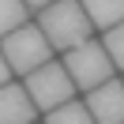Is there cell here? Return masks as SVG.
I'll return each mask as SVG.
<instances>
[{
    "label": "cell",
    "mask_w": 124,
    "mask_h": 124,
    "mask_svg": "<svg viewBox=\"0 0 124 124\" xmlns=\"http://www.w3.org/2000/svg\"><path fill=\"white\" fill-rule=\"evenodd\" d=\"M45 124H98V120L90 116L86 101L68 98V101H60L56 109H49V113H45Z\"/></svg>",
    "instance_id": "ba28073f"
},
{
    "label": "cell",
    "mask_w": 124,
    "mask_h": 124,
    "mask_svg": "<svg viewBox=\"0 0 124 124\" xmlns=\"http://www.w3.org/2000/svg\"><path fill=\"white\" fill-rule=\"evenodd\" d=\"M101 45H105V53L113 56L116 71H124V19L116 26H109V30H101Z\"/></svg>",
    "instance_id": "30bf717a"
},
{
    "label": "cell",
    "mask_w": 124,
    "mask_h": 124,
    "mask_svg": "<svg viewBox=\"0 0 124 124\" xmlns=\"http://www.w3.org/2000/svg\"><path fill=\"white\" fill-rule=\"evenodd\" d=\"M23 86H26V94L34 98L38 113H49V109H56L60 101L75 98V83H71L64 60H56V56L45 60V64H38L34 71H26V75H23Z\"/></svg>",
    "instance_id": "3957f363"
},
{
    "label": "cell",
    "mask_w": 124,
    "mask_h": 124,
    "mask_svg": "<svg viewBox=\"0 0 124 124\" xmlns=\"http://www.w3.org/2000/svg\"><path fill=\"white\" fill-rule=\"evenodd\" d=\"M26 4H30V11H41L45 4H53V0H26Z\"/></svg>",
    "instance_id": "7c38bea8"
},
{
    "label": "cell",
    "mask_w": 124,
    "mask_h": 124,
    "mask_svg": "<svg viewBox=\"0 0 124 124\" xmlns=\"http://www.w3.org/2000/svg\"><path fill=\"white\" fill-rule=\"evenodd\" d=\"M11 79V64H8V56H4V49H0V86Z\"/></svg>",
    "instance_id": "8fae6325"
},
{
    "label": "cell",
    "mask_w": 124,
    "mask_h": 124,
    "mask_svg": "<svg viewBox=\"0 0 124 124\" xmlns=\"http://www.w3.org/2000/svg\"><path fill=\"white\" fill-rule=\"evenodd\" d=\"M34 116H38V105L26 94V86L8 79L0 86V124H34Z\"/></svg>",
    "instance_id": "8992f818"
},
{
    "label": "cell",
    "mask_w": 124,
    "mask_h": 124,
    "mask_svg": "<svg viewBox=\"0 0 124 124\" xmlns=\"http://www.w3.org/2000/svg\"><path fill=\"white\" fill-rule=\"evenodd\" d=\"M0 49H4V56H8L11 71H19V75L34 71L45 60H53V53H56V49L49 45V38L41 34L38 23H23L11 34H4V38H0Z\"/></svg>",
    "instance_id": "277c9868"
},
{
    "label": "cell",
    "mask_w": 124,
    "mask_h": 124,
    "mask_svg": "<svg viewBox=\"0 0 124 124\" xmlns=\"http://www.w3.org/2000/svg\"><path fill=\"white\" fill-rule=\"evenodd\" d=\"M38 26H41V34L49 38V45L56 53L79 45V41H86L94 34V23L86 15L83 0H53V4H45L38 11Z\"/></svg>",
    "instance_id": "6da1fadb"
},
{
    "label": "cell",
    "mask_w": 124,
    "mask_h": 124,
    "mask_svg": "<svg viewBox=\"0 0 124 124\" xmlns=\"http://www.w3.org/2000/svg\"><path fill=\"white\" fill-rule=\"evenodd\" d=\"M60 60H64V68H68L75 90H90V86L105 83L109 75H116L113 56H109L105 45H101V41H94V38H86V41H79V45L64 49Z\"/></svg>",
    "instance_id": "7a4b0ae2"
},
{
    "label": "cell",
    "mask_w": 124,
    "mask_h": 124,
    "mask_svg": "<svg viewBox=\"0 0 124 124\" xmlns=\"http://www.w3.org/2000/svg\"><path fill=\"white\" fill-rule=\"evenodd\" d=\"M23 23H30V4L26 0H0V38Z\"/></svg>",
    "instance_id": "9c48e42d"
},
{
    "label": "cell",
    "mask_w": 124,
    "mask_h": 124,
    "mask_svg": "<svg viewBox=\"0 0 124 124\" xmlns=\"http://www.w3.org/2000/svg\"><path fill=\"white\" fill-rule=\"evenodd\" d=\"M86 15H90L94 30H109L124 19V0H83Z\"/></svg>",
    "instance_id": "52a82bcc"
},
{
    "label": "cell",
    "mask_w": 124,
    "mask_h": 124,
    "mask_svg": "<svg viewBox=\"0 0 124 124\" xmlns=\"http://www.w3.org/2000/svg\"><path fill=\"white\" fill-rule=\"evenodd\" d=\"M86 94V109H90V116L98 124H124V79H116V75H109L105 83H98V86H90V90H83Z\"/></svg>",
    "instance_id": "5b68a950"
}]
</instances>
